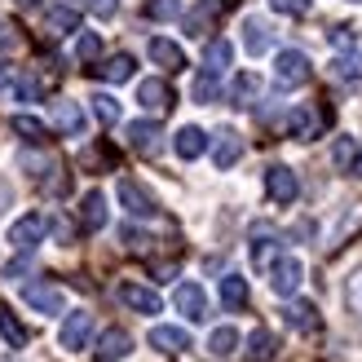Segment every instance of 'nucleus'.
<instances>
[{"instance_id": "1", "label": "nucleus", "mask_w": 362, "mask_h": 362, "mask_svg": "<svg viewBox=\"0 0 362 362\" xmlns=\"http://www.w3.org/2000/svg\"><path fill=\"white\" fill-rule=\"evenodd\" d=\"M310 76H314V66H310V58H305L300 49H283L279 53V62H274V84L279 88H300V84H310Z\"/></svg>"}, {"instance_id": "2", "label": "nucleus", "mask_w": 362, "mask_h": 362, "mask_svg": "<svg viewBox=\"0 0 362 362\" xmlns=\"http://www.w3.org/2000/svg\"><path fill=\"white\" fill-rule=\"evenodd\" d=\"M300 283H305L300 257H279V261H269V287H274V296H296Z\"/></svg>"}, {"instance_id": "3", "label": "nucleus", "mask_w": 362, "mask_h": 362, "mask_svg": "<svg viewBox=\"0 0 362 362\" xmlns=\"http://www.w3.org/2000/svg\"><path fill=\"white\" fill-rule=\"evenodd\" d=\"M45 230H49V221L40 212H27V216H18V221L9 226V243L18 247V252H35L45 243Z\"/></svg>"}, {"instance_id": "4", "label": "nucleus", "mask_w": 362, "mask_h": 362, "mask_svg": "<svg viewBox=\"0 0 362 362\" xmlns=\"http://www.w3.org/2000/svg\"><path fill=\"white\" fill-rule=\"evenodd\" d=\"M119 204H124V212H129V216H137V221H146V216H155V212H159L155 194L141 186V181H129V177L119 181Z\"/></svg>"}, {"instance_id": "5", "label": "nucleus", "mask_w": 362, "mask_h": 362, "mask_svg": "<svg viewBox=\"0 0 362 362\" xmlns=\"http://www.w3.org/2000/svg\"><path fill=\"white\" fill-rule=\"evenodd\" d=\"M23 300L31 305L35 314H49V318L66 310V296H62L58 283H27V287H23Z\"/></svg>"}, {"instance_id": "6", "label": "nucleus", "mask_w": 362, "mask_h": 362, "mask_svg": "<svg viewBox=\"0 0 362 362\" xmlns=\"http://www.w3.org/2000/svg\"><path fill=\"white\" fill-rule=\"evenodd\" d=\"M265 194L274 199V204H296V194H300V181H296V173L292 168H283V164H274V168H265Z\"/></svg>"}, {"instance_id": "7", "label": "nucleus", "mask_w": 362, "mask_h": 362, "mask_svg": "<svg viewBox=\"0 0 362 362\" xmlns=\"http://www.w3.org/2000/svg\"><path fill=\"white\" fill-rule=\"evenodd\" d=\"M88 336H93V314L76 310V314H66L62 332H58V345H62L66 354H80V349L88 345Z\"/></svg>"}, {"instance_id": "8", "label": "nucleus", "mask_w": 362, "mask_h": 362, "mask_svg": "<svg viewBox=\"0 0 362 362\" xmlns=\"http://www.w3.org/2000/svg\"><path fill=\"white\" fill-rule=\"evenodd\" d=\"M124 137H129V146L137 155H159V146H164V129H159L155 119H133L129 129H124Z\"/></svg>"}, {"instance_id": "9", "label": "nucleus", "mask_w": 362, "mask_h": 362, "mask_svg": "<svg viewBox=\"0 0 362 362\" xmlns=\"http://www.w3.org/2000/svg\"><path fill=\"white\" fill-rule=\"evenodd\" d=\"M173 300H177V310L186 314L190 322H204L208 318V292L199 283H181L177 292H173Z\"/></svg>"}, {"instance_id": "10", "label": "nucleus", "mask_w": 362, "mask_h": 362, "mask_svg": "<svg viewBox=\"0 0 362 362\" xmlns=\"http://www.w3.org/2000/svg\"><path fill=\"white\" fill-rule=\"evenodd\" d=\"M239 159H243V137L234 133V129H221V133H216V141H212V164L226 173V168L239 164Z\"/></svg>"}, {"instance_id": "11", "label": "nucleus", "mask_w": 362, "mask_h": 362, "mask_svg": "<svg viewBox=\"0 0 362 362\" xmlns=\"http://www.w3.org/2000/svg\"><path fill=\"white\" fill-rule=\"evenodd\" d=\"M119 300L129 305L133 314H159V310H164L159 292H151V287H141V283H119Z\"/></svg>"}, {"instance_id": "12", "label": "nucleus", "mask_w": 362, "mask_h": 362, "mask_svg": "<svg viewBox=\"0 0 362 362\" xmlns=\"http://www.w3.org/2000/svg\"><path fill=\"white\" fill-rule=\"evenodd\" d=\"M221 13H226V0H199V5L186 13V35H208Z\"/></svg>"}, {"instance_id": "13", "label": "nucleus", "mask_w": 362, "mask_h": 362, "mask_svg": "<svg viewBox=\"0 0 362 362\" xmlns=\"http://www.w3.org/2000/svg\"><path fill=\"white\" fill-rule=\"evenodd\" d=\"M137 102L141 106H146V111H159V115H164V111H173V88L164 84V80H141L137 84Z\"/></svg>"}, {"instance_id": "14", "label": "nucleus", "mask_w": 362, "mask_h": 362, "mask_svg": "<svg viewBox=\"0 0 362 362\" xmlns=\"http://www.w3.org/2000/svg\"><path fill=\"white\" fill-rule=\"evenodd\" d=\"M129 349H133V340H129V332L124 327H111V332H102V340H98V362H124L129 358Z\"/></svg>"}, {"instance_id": "15", "label": "nucleus", "mask_w": 362, "mask_h": 362, "mask_svg": "<svg viewBox=\"0 0 362 362\" xmlns=\"http://www.w3.org/2000/svg\"><path fill=\"white\" fill-rule=\"evenodd\" d=\"M332 164H336V173L362 177V146H358L354 137H336V146H332Z\"/></svg>"}, {"instance_id": "16", "label": "nucleus", "mask_w": 362, "mask_h": 362, "mask_svg": "<svg viewBox=\"0 0 362 362\" xmlns=\"http://www.w3.org/2000/svg\"><path fill=\"white\" fill-rule=\"evenodd\" d=\"M151 345H155L159 354H186V349H190V332L159 322V327H151Z\"/></svg>"}, {"instance_id": "17", "label": "nucleus", "mask_w": 362, "mask_h": 362, "mask_svg": "<svg viewBox=\"0 0 362 362\" xmlns=\"http://www.w3.org/2000/svg\"><path fill=\"white\" fill-rule=\"evenodd\" d=\"M269 45H274V27H269L265 18H247L243 23V49L252 53V58H261Z\"/></svg>"}, {"instance_id": "18", "label": "nucleus", "mask_w": 362, "mask_h": 362, "mask_svg": "<svg viewBox=\"0 0 362 362\" xmlns=\"http://www.w3.org/2000/svg\"><path fill=\"white\" fill-rule=\"evenodd\" d=\"M53 129L66 133V137H80L84 133V111L76 102H53Z\"/></svg>"}, {"instance_id": "19", "label": "nucleus", "mask_w": 362, "mask_h": 362, "mask_svg": "<svg viewBox=\"0 0 362 362\" xmlns=\"http://www.w3.org/2000/svg\"><path fill=\"white\" fill-rule=\"evenodd\" d=\"M146 53H151V62H159L164 71H181V66H186V53H181V45L164 40V35H155Z\"/></svg>"}, {"instance_id": "20", "label": "nucleus", "mask_w": 362, "mask_h": 362, "mask_svg": "<svg viewBox=\"0 0 362 362\" xmlns=\"http://www.w3.org/2000/svg\"><path fill=\"white\" fill-rule=\"evenodd\" d=\"M173 146H177V155H181V159H199V155L208 151V133H204V129H194V124H186V129L177 133Z\"/></svg>"}, {"instance_id": "21", "label": "nucleus", "mask_w": 362, "mask_h": 362, "mask_svg": "<svg viewBox=\"0 0 362 362\" xmlns=\"http://www.w3.org/2000/svg\"><path fill=\"white\" fill-rule=\"evenodd\" d=\"M274 354H279V340H274V332L257 327V332L247 336V362H274Z\"/></svg>"}, {"instance_id": "22", "label": "nucleus", "mask_w": 362, "mask_h": 362, "mask_svg": "<svg viewBox=\"0 0 362 362\" xmlns=\"http://www.w3.org/2000/svg\"><path fill=\"white\" fill-rule=\"evenodd\" d=\"M283 318H287V327H296V332H305V336H310V332H318V310H314L310 300H296V305H287V310H283Z\"/></svg>"}, {"instance_id": "23", "label": "nucleus", "mask_w": 362, "mask_h": 362, "mask_svg": "<svg viewBox=\"0 0 362 362\" xmlns=\"http://www.w3.org/2000/svg\"><path fill=\"white\" fill-rule=\"evenodd\" d=\"M80 221H84V230H102V226H106V194H102V190H88V194H84Z\"/></svg>"}, {"instance_id": "24", "label": "nucleus", "mask_w": 362, "mask_h": 362, "mask_svg": "<svg viewBox=\"0 0 362 362\" xmlns=\"http://www.w3.org/2000/svg\"><path fill=\"white\" fill-rule=\"evenodd\" d=\"M230 62H234V45H230V40H208V49H204V71L221 76Z\"/></svg>"}, {"instance_id": "25", "label": "nucleus", "mask_w": 362, "mask_h": 362, "mask_svg": "<svg viewBox=\"0 0 362 362\" xmlns=\"http://www.w3.org/2000/svg\"><path fill=\"white\" fill-rule=\"evenodd\" d=\"M45 23H49V31H53V35L76 31V27H80V5H53Z\"/></svg>"}, {"instance_id": "26", "label": "nucleus", "mask_w": 362, "mask_h": 362, "mask_svg": "<svg viewBox=\"0 0 362 362\" xmlns=\"http://www.w3.org/2000/svg\"><path fill=\"white\" fill-rule=\"evenodd\" d=\"M221 300H226V310H243L247 305V279L243 274H226L221 279Z\"/></svg>"}, {"instance_id": "27", "label": "nucleus", "mask_w": 362, "mask_h": 362, "mask_svg": "<svg viewBox=\"0 0 362 362\" xmlns=\"http://www.w3.org/2000/svg\"><path fill=\"white\" fill-rule=\"evenodd\" d=\"M133 58L129 53H115V58H106V66H98V76L102 80H111V84H124V80H133Z\"/></svg>"}, {"instance_id": "28", "label": "nucleus", "mask_w": 362, "mask_h": 362, "mask_svg": "<svg viewBox=\"0 0 362 362\" xmlns=\"http://www.w3.org/2000/svg\"><path fill=\"white\" fill-rule=\"evenodd\" d=\"M257 93H261V80L252 76V71H243V76L230 84V102L234 106H252V102H257Z\"/></svg>"}, {"instance_id": "29", "label": "nucleus", "mask_w": 362, "mask_h": 362, "mask_svg": "<svg viewBox=\"0 0 362 362\" xmlns=\"http://www.w3.org/2000/svg\"><path fill=\"white\" fill-rule=\"evenodd\" d=\"M13 133L23 137L27 146H40V141L49 137V129H45V124L35 119V115H13Z\"/></svg>"}, {"instance_id": "30", "label": "nucleus", "mask_w": 362, "mask_h": 362, "mask_svg": "<svg viewBox=\"0 0 362 362\" xmlns=\"http://www.w3.org/2000/svg\"><path fill=\"white\" fill-rule=\"evenodd\" d=\"M234 349H239V332H234V327H216L208 336V354L212 358H230Z\"/></svg>"}, {"instance_id": "31", "label": "nucleus", "mask_w": 362, "mask_h": 362, "mask_svg": "<svg viewBox=\"0 0 362 362\" xmlns=\"http://www.w3.org/2000/svg\"><path fill=\"white\" fill-rule=\"evenodd\" d=\"M287 129H292L300 141H310L318 133V119H314V111H292V115H287Z\"/></svg>"}, {"instance_id": "32", "label": "nucleus", "mask_w": 362, "mask_h": 362, "mask_svg": "<svg viewBox=\"0 0 362 362\" xmlns=\"http://www.w3.org/2000/svg\"><path fill=\"white\" fill-rule=\"evenodd\" d=\"M0 336H5L13 349H23V345H27V327H23V322H18L13 314H5V310H0Z\"/></svg>"}, {"instance_id": "33", "label": "nucleus", "mask_w": 362, "mask_h": 362, "mask_svg": "<svg viewBox=\"0 0 362 362\" xmlns=\"http://www.w3.org/2000/svg\"><path fill=\"white\" fill-rule=\"evenodd\" d=\"M190 93H194V102H216V98H221V84H216V76H212V71H204V76H199L194 80V88H190Z\"/></svg>"}, {"instance_id": "34", "label": "nucleus", "mask_w": 362, "mask_h": 362, "mask_svg": "<svg viewBox=\"0 0 362 362\" xmlns=\"http://www.w3.org/2000/svg\"><path fill=\"white\" fill-rule=\"evenodd\" d=\"M269 247H274V230H269V226H257V230H252V257H257V265H265Z\"/></svg>"}, {"instance_id": "35", "label": "nucleus", "mask_w": 362, "mask_h": 362, "mask_svg": "<svg viewBox=\"0 0 362 362\" xmlns=\"http://www.w3.org/2000/svg\"><path fill=\"white\" fill-rule=\"evenodd\" d=\"M93 115H98L102 124H115V119H119V102H115L111 93H98V98H93Z\"/></svg>"}, {"instance_id": "36", "label": "nucleus", "mask_w": 362, "mask_h": 362, "mask_svg": "<svg viewBox=\"0 0 362 362\" xmlns=\"http://www.w3.org/2000/svg\"><path fill=\"white\" fill-rule=\"evenodd\" d=\"M76 53H80V62H93L98 53H102V35L84 31V35H80V45H76Z\"/></svg>"}, {"instance_id": "37", "label": "nucleus", "mask_w": 362, "mask_h": 362, "mask_svg": "<svg viewBox=\"0 0 362 362\" xmlns=\"http://www.w3.org/2000/svg\"><path fill=\"white\" fill-rule=\"evenodd\" d=\"M119 243L129 247V252H146V247H151V234H141V230H133V226H124V230H119Z\"/></svg>"}, {"instance_id": "38", "label": "nucleus", "mask_w": 362, "mask_h": 362, "mask_svg": "<svg viewBox=\"0 0 362 362\" xmlns=\"http://www.w3.org/2000/svg\"><path fill=\"white\" fill-rule=\"evenodd\" d=\"M269 5H274V13H287V18L310 13V0H269Z\"/></svg>"}, {"instance_id": "39", "label": "nucleus", "mask_w": 362, "mask_h": 362, "mask_svg": "<svg viewBox=\"0 0 362 362\" xmlns=\"http://www.w3.org/2000/svg\"><path fill=\"white\" fill-rule=\"evenodd\" d=\"M332 71H336L340 80H349V84H354V80L362 76V71H358V62H354V58H336V62H332Z\"/></svg>"}, {"instance_id": "40", "label": "nucleus", "mask_w": 362, "mask_h": 362, "mask_svg": "<svg viewBox=\"0 0 362 362\" xmlns=\"http://www.w3.org/2000/svg\"><path fill=\"white\" fill-rule=\"evenodd\" d=\"M71 5H88L98 18H115V0H71Z\"/></svg>"}, {"instance_id": "41", "label": "nucleus", "mask_w": 362, "mask_h": 362, "mask_svg": "<svg viewBox=\"0 0 362 362\" xmlns=\"http://www.w3.org/2000/svg\"><path fill=\"white\" fill-rule=\"evenodd\" d=\"M345 296H349V305H354V310L362 314V269H358V274L349 279V287H345Z\"/></svg>"}, {"instance_id": "42", "label": "nucleus", "mask_w": 362, "mask_h": 362, "mask_svg": "<svg viewBox=\"0 0 362 362\" xmlns=\"http://www.w3.org/2000/svg\"><path fill=\"white\" fill-rule=\"evenodd\" d=\"M354 40H358L354 27H332V45L336 49H354Z\"/></svg>"}, {"instance_id": "43", "label": "nucleus", "mask_w": 362, "mask_h": 362, "mask_svg": "<svg viewBox=\"0 0 362 362\" xmlns=\"http://www.w3.org/2000/svg\"><path fill=\"white\" fill-rule=\"evenodd\" d=\"M146 13H151V18H173V13H177V0H151Z\"/></svg>"}, {"instance_id": "44", "label": "nucleus", "mask_w": 362, "mask_h": 362, "mask_svg": "<svg viewBox=\"0 0 362 362\" xmlns=\"http://www.w3.org/2000/svg\"><path fill=\"white\" fill-rule=\"evenodd\" d=\"M35 93H40V84H35V80H18V84H13V98H18V102H31Z\"/></svg>"}, {"instance_id": "45", "label": "nucleus", "mask_w": 362, "mask_h": 362, "mask_svg": "<svg viewBox=\"0 0 362 362\" xmlns=\"http://www.w3.org/2000/svg\"><path fill=\"white\" fill-rule=\"evenodd\" d=\"M0 49H18V31H13V23H5V18H0Z\"/></svg>"}, {"instance_id": "46", "label": "nucleus", "mask_w": 362, "mask_h": 362, "mask_svg": "<svg viewBox=\"0 0 362 362\" xmlns=\"http://www.w3.org/2000/svg\"><path fill=\"white\" fill-rule=\"evenodd\" d=\"M27 269H31L27 261H13V265L5 269V279H13V283H18V279H23V274H27Z\"/></svg>"}, {"instance_id": "47", "label": "nucleus", "mask_w": 362, "mask_h": 362, "mask_svg": "<svg viewBox=\"0 0 362 362\" xmlns=\"http://www.w3.org/2000/svg\"><path fill=\"white\" fill-rule=\"evenodd\" d=\"M13 5H23V9H31V5H40V0H13Z\"/></svg>"}, {"instance_id": "48", "label": "nucleus", "mask_w": 362, "mask_h": 362, "mask_svg": "<svg viewBox=\"0 0 362 362\" xmlns=\"http://www.w3.org/2000/svg\"><path fill=\"white\" fill-rule=\"evenodd\" d=\"M5 199H9V190H5V186H0V208H5Z\"/></svg>"}]
</instances>
